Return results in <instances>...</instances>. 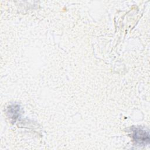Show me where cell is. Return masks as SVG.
<instances>
[{
  "label": "cell",
  "instance_id": "obj_1",
  "mask_svg": "<svg viewBox=\"0 0 150 150\" xmlns=\"http://www.w3.org/2000/svg\"><path fill=\"white\" fill-rule=\"evenodd\" d=\"M132 138L139 145H146L149 143V134L148 131L140 128H135L132 130Z\"/></svg>",
  "mask_w": 150,
  "mask_h": 150
},
{
  "label": "cell",
  "instance_id": "obj_2",
  "mask_svg": "<svg viewBox=\"0 0 150 150\" xmlns=\"http://www.w3.org/2000/svg\"><path fill=\"white\" fill-rule=\"evenodd\" d=\"M8 113L11 118L15 121L20 114V106L18 104H13L8 108Z\"/></svg>",
  "mask_w": 150,
  "mask_h": 150
}]
</instances>
